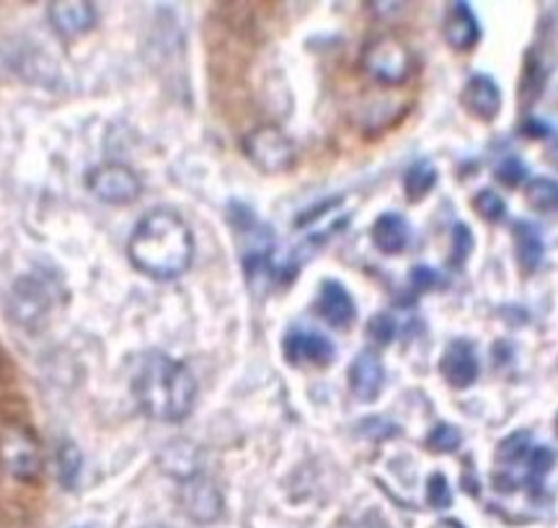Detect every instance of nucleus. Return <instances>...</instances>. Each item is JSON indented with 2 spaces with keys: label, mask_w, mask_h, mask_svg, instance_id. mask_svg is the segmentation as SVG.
I'll use <instances>...</instances> for the list:
<instances>
[{
  "label": "nucleus",
  "mask_w": 558,
  "mask_h": 528,
  "mask_svg": "<svg viewBox=\"0 0 558 528\" xmlns=\"http://www.w3.org/2000/svg\"><path fill=\"white\" fill-rule=\"evenodd\" d=\"M181 511L190 516L194 524H215L222 516V492L213 479L205 475H194L181 482L179 492Z\"/></svg>",
  "instance_id": "1a4fd4ad"
},
{
  "label": "nucleus",
  "mask_w": 558,
  "mask_h": 528,
  "mask_svg": "<svg viewBox=\"0 0 558 528\" xmlns=\"http://www.w3.org/2000/svg\"><path fill=\"white\" fill-rule=\"evenodd\" d=\"M460 104L465 107V112L476 117L481 122L497 120L501 109V92L497 81L486 73L471 75V79L465 81L463 92H460Z\"/></svg>",
  "instance_id": "ddd939ff"
},
{
  "label": "nucleus",
  "mask_w": 558,
  "mask_h": 528,
  "mask_svg": "<svg viewBox=\"0 0 558 528\" xmlns=\"http://www.w3.org/2000/svg\"><path fill=\"white\" fill-rule=\"evenodd\" d=\"M0 467L21 482H34L39 477L41 454L29 428L9 425L0 430Z\"/></svg>",
  "instance_id": "423d86ee"
},
{
  "label": "nucleus",
  "mask_w": 558,
  "mask_h": 528,
  "mask_svg": "<svg viewBox=\"0 0 558 528\" xmlns=\"http://www.w3.org/2000/svg\"><path fill=\"white\" fill-rule=\"evenodd\" d=\"M243 153L262 173L290 171L298 161L295 143L275 124H262L243 137Z\"/></svg>",
  "instance_id": "39448f33"
},
{
  "label": "nucleus",
  "mask_w": 558,
  "mask_h": 528,
  "mask_svg": "<svg viewBox=\"0 0 558 528\" xmlns=\"http://www.w3.org/2000/svg\"><path fill=\"white\" fill-rule=\"evenodd\" d=\"M556 451L548 446H535L527 430L507 435L497 448V471L494 482L501 492H514L525 488L530 495L538 497L546 484V477L554 471Z\"/></svg>",
  "instance_id": "7ed1b4c3"
},
{
  "label": "nucleus",
  "mask_w": 558,
  "mask_h": 528,
  "mask_svg": "<svg viewBox=\"0 0 558 528\" xmlns=\"http://www.w3.org/2000/svg\"><path fill=\"white\" fill-rule=\"evenodd\" d=\"M90 194L107 205H130L140 197V179L137 173L124 164H104L88 171L86 179Z\"/></svg>",
  "instance_id": "0eeeda50"
},
{
  "label": "nucleus",
  "mask_w": 558,
  "mask_h": 528,
  "mask_svg": "<svg viewBox=\"0 0 558 528\" xmlns=\"http://www.w3.org/2000/svg\"><path fill=\"white\" fill-rule=\"evenodd\" d=\"M473 207H476L481 218L492 220V224H497V220H501L507 215V203L494 190L478 192L476 197H473Z\"/></svg>",
  "instance_id": "b1692460"
},
{
  "label": "nucleus",
  "mask_w": 558,
  "mask_h": 528,
  "mask_svg": "<svg viewBox=\"0 0 558 528\" xmlns=\"http://www.w3.org/2000/svg\"><path fill=\"white\" fill-rule=\"evenodd\" d=\"M460 441H463V435H460V430L456 425H450V422H437L427 435V448L435 451V454H452V451L460 448Z\"/></svg>",
  "instance_id": "5701e85b"
},
{
  "label": "nucleus",
  "mask_w": 558,
  "mask_h": 528,
  "mask_svg": "<svg viewBox=\"0 0 558 528\" xmlns=\"http://www.w3.org/2000/svg\"><path fill=\"white\" fill-rule=\"evenodd\" d=\"M316 311L326 324L337 326V329H344V326L352 324L354 316H357V305H354L349 290L339 280L320 283Z\"/></svg>",
  "instance_id": "dca6fc26"
},
{
  "label": "nucleus",
  "mask_w": 558,
  "mask_h": 528,
  "mask_svg": "<svg viewBox=\"0 0 558 528\" xmlns=\"http://www.w3.org/2000/svg\"><path fill=\"white\" fill-rule=\"evenodd\" d=\"M437 273L429 267H416L414 273H411V285H414L416 290H432L437 285Z\"/></svg>",
  "instance_id": "c85d7f7f"
},
{
  "label": "nucleus",
  "mask_w": 558,
  "mask_h": 528,
  "mask_svg": "<svg viewBox=\"0 0 558 528\" xmlns=\"http://www.w3.org/2000/svg\"><path fill=\"white\" fill-rule=\"evenodd\" d=\"M362 68L373 81L383 86H401L416 71V60L411 47L396 34H380L362 52Z\"/></svg>",
  "instance_id": "20e7f679"
},
{
  "label": "nucleus",
  "mask_w": 558,
  "mask_h": 528,
  "mask_svg": "<svg viewBox=\"0 0 558 528\" xmlns=\"http://www.w3.org/2000/svg\"><path fill=\"white\" fill-rule=\"evenodd\" d=\"M11 316L13 322L26 326V329H39L47 322L52 309V296L39 277H21L11 290Z\"/></svg>",
  "instance_id": "6e6552de"
},
{
  "label": "nucleus",
  "mask_w": 558,
  "mask_h": 528,
  "mask_svg": "<svg viewBox=\"0 0 558 528\" xmlns=\"http://www.w3.org/2000/svg\"><path fill=\"white\" fill-rule=\"evenodd\" d=\"M478 356L473 350L469 339H456L445 347L442 358H439V373L452 388H469L478 379Z\"/></svg>",
  "instance_id": "f8f14e48"
},
{
  "label": "nucleus",
  "mask_w": 558,
  "mask_h": 528,
  "mask_svg": "<svg viewBox=\"0 0 558 528\" xmlns=\"http://www.w3.org/2000/svg\"><path fill=\"white\" fill-rule=\"evenodd\" d=\"M282 352L284 360L290 365H316V368H326L337 356L333 350L331 339L318 335V332H290L282 343Z\"/></svg>",
  "instance_id": "9b49d317"
},
{
  "label": "nucleus",
  "mask_w": 558,
  "mask_h": 528,
  "mask_svg": "<svg viewBox=\"0 0 558 528\" xmlns=\"http://www.w3.org/2000/svg\"><path fill=\"white\" fill-rule=\"evenodd\" d=\"M514 256H518L520 269L525 275H533L546 256V241H543L541 228L530 220L514 224Z\"/></svg>",
  "instance_id": "a211bd4d"
},
{
  "label": "nucleus",
  "mask_w": 558,
  "mask_h": 528,
  "mask_svg": "<svg viewBox=\"0 0 558 528\" xmlns=\"http://www.w3.org/2000/svg\"><path fill=\"white\" fill-rule=\"evenodd\" d=\"M442 34L458 52H471L481 39V24L469 3H450L442 21Z\"/></svg>",
  "instance_id": "2eb2a0df"
},
{
  "label": "nucleus",
  "mask_w": 558,
  "mask_h": 528,
  "mask_svg": "<svg viewBox=\"0 0 558 528\" xmlns=\"http://www.w3.org/2000/svg\"><path fill=\"white\" fill-rule=\"evenodd\" d=\"M556 430H558V417H556Z\"/></svg>",
  "instance_id": "7c9ffc66"
},
{
  "label": "nucleus",
  "mask_w": 558,
  "mask_h": 528,
  "mask_svg": "<svg viewBox=\"0 0 558 528\" xmlns=\"http://www.w3.org/2000/svg\"><path fill=\"white\" fill-rule=\"evenodd\" d=\"M132 394L150 420L181 422L192 415L197 401V381L181 360L156 350L140 360Z\"/></svg>",
  "instance_id": "f03ea898"
},
{
  "label": "nucleus",
  "mask_w": 558,
  "mask_h": 528,
  "mask_svg": "<svg viewBox=\"0 0 558 528\" xmlns=\"http://www.w3.org/2000/svg\"><path fill=\"white\" fill-rule=\"evenodd\" d=\"M497 179L501 184H507V187H518V184H522L527 179V169H525V164L520 161L518 156H507L505 161H501L499 166H497Z\"/></svg>",
  "instance_id": "a878e982"
},
{
  "label": "nucleus",
  "mask_w": 558,
  "mask_h": 528,
  "mask_svg": "<svg viewBox=\"0 0 558 528\" xmlns=\"http://www.w3.org/2000/svg\"><path fill=\"white\" fill-rule=\"evenodd\" d=\"M409 224L399 213H383L373 224V244L383 254H399L409 244Z\"/></svg>",
  "instance_id": "6ab92c4d"
},
{
  "label": "nucleus",
  "mask_w": 558,
  "mask_h": 528,
  "mask_svg": "<svg viewBox=\"0 0 558 528\" xmlns=\"http://www.w3.org/2000/svg\"><path fill=\"white\" fill-rule=\"evenodd\" d=\"M81 467H83L81 451L75 448L70 441H62L58 448V477H60L62 488H68V490L75 488V482H78V477H81Z\"/></svg>",
  "instance_id": "4be33fe9"
},
{
  "label": "nucleus",
  "mask_w": 558,
  "mask_h": 528,
  "mask_svg": "<svg viewBox=\"0 0 558 528\" xmlns=\"http://www.w3.org/2000/svg\"><path fill=\"white\" fill-rule=\"evenodd\" d=\"M386 386V368L375 350H362L349 365V392L360 401H375Z\"/></svg>",
  "instance_id": "4468645a"
},
{
  "label": "nucleus",
  "mask_w": 558,
  "mask_h": 528,
  "mask_svg": "<svg viewBox=\"0 0 558 528\" xmlns=\"http://www.w3.org/2000/svg\"><path fill=\"white\" fill-rule=\"evenodd\" d=\"M550 79V62L546 58V50L538 47H530L525 55V65H522V79H520V104L525 109L533 107L546 92V83Z\"/></svg>",
  "instance_id": "f3484780"
},
{
  "label": "nucleus",
  "mask_w": 558,
  "mask_h": 528,
  "mask_svg": "<svg viewBox=\"0 0 558 528\" xmlns=\"http://www.w3.org/2000/svg\"><path fill=\"white\" fill-rule=\"evenodd\" d=\"M0 368H3V358H0Z\"/></svg>",
  "instance_id": "c756f323"
},
{
  "label": "nucleus",
  "mask_w": 558,
  "mask_h": 528,
  "mask_svg": "<svg viewBox=\"0 0 558 528\" xmlns=\"http://www.w3.org/2000/svg\"><path fill=\"white\" fill-rule=\"evenodd\" d=\"M437 184V169L429 161H418L411 166L403 177V190H407L409 200H422L435 190Z\"/></svg>",
  "instance_id": "412c9836"
},
{
  "label": "nucleus",
  "mask_w": 558,
  "mask_h": 528,
  "mask_svg": "<svg viewBox=\"0 0 558 528\" xmlns=\"http://www.w3.org/2000/svg\"><path fill=\"white\" fill-rule=\"evenodd\" d=\"M128 256L137 273L148 275L153 280H177L192 267V228L177 213L153 211L132 231Z\"/></svg>",
  "instance_id": "f257e3e1"
},
{
  "label": "nucleus",
  "mask_w": 558,
  "mask_h": 528,
  "mask_svg": "<svg viewBox=\"0 0 558 528\" xmlns=\"http://www.w3.org/2000/svg\"><path fill=\"white\" fill-rule=\"evenodd\" d=\"M427 503L432 508H450L452 503V490L445 475H432L427 482Z\"/></svg>",
  "instance_id": "393cba45"
},
{
  "label": "nucleus",
  "mask_w": 558,
  "mask_h": 528,
  "mask_svg": "<svg viewBox=\"0 0 558 528\" xmlns=\"http://www.w3.org/2000/svg\"><path fill=\"white\" fill-rule=\"evenodd\" d=\"M47 16L60 37L75 39L94 29L99 11L88 0H58V3L47 5Z\"/></svg>",
  "instance_id": "9d476101"
},
{
  "label": "nucleus",
  "mask_w": 558,
  "mask_h": 528,
  "mask_svg": "<svg viewBox=\"0 0 558 528\" xmlns=\"http://www.w3.org/2000/svg\"><path fill=\"white\" fill-rule=\"evenodd\" d=\"M525 200L535 213H558V182L548 177L530 179L525 187Z\"/></svg>",
  "instance_id": "aec40b11"
},
{
  "label": "nucleus",
  "mask_w": 558,
  "mask_h": 528,
  "mask_svg": "<svg viewBox=\"0 0 558 528\" xmlns=\"http://www.w3.org/2000/svg\"><path fill=\"white\" fill-rule=\"evenodd\" d=\"M367 335L373 337L378 345H388L390 339L396 337V322L388 314L373 316L367 324Z\"/></svg>",
  "instance_id": "cd10ccee"
},
{
  "label": "nucleus",
  "mask_w": 558,
  "mask_h": 528,
  "mask_svg": "<svg viewBox=\"0 0 558 528\" xmlns=\"http://www.w3.org/2000/svg\"><path fill=\"white\" fill-rule=\"evenodd\" d=\"M471 249H473L471 228L465 224H458L452 228V264H463L465 256L471 254Z\"/></svg>",
  "instance_id": "bb28decb"
}]
</instances>
